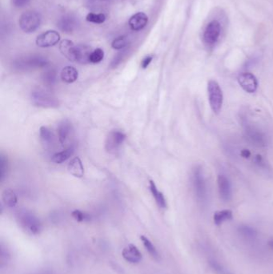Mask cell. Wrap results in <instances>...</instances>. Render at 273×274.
I'll list each match as a JSON object with an SVG mask.
<instances>
[{"mask_svg": "<svg viewBox=\"0 0 273 274\" xmlns=\"http://www.w3.org/2000/svg\"><path fill=\"white\" fill-rule=\"evenodd\" d=\"M49 59L39 55H26L18 58L12 62L14 70L20 73L43 68L49 65Z\"/></svg>", "mask_w": 273, "mask_h": 274, "instance_id": "6da1fadb", "label": "cell"}, {"mask_svg": "<svg viewBox=\"0 0 273 274\" xmlns=\"http://www.w3.org/2000/svg\"><path fill=\"white\" fill-rule=\"evenodd\" d=\"M18 224L27 233L32 235L40 234L42 231V223L31 211L20 209L16 215Z\"/></svg>", "mask_w": 273, "mask_h": 274, "instance_id": "7a4b0ae2", "label": "cell"}, {"mask_svg": "<svg viewBox=\"0 0 273 274\" xmlns=\"http://www.w3.org/2000/svg\"><path fill=\"white\" fill-rule=\"evenodd\" d=\"M31 100L34 105L40 108H57L60 104L57 97L41 88H35L31 91Z\"/></svg>", "mask_w": 273, "mask_h": 274, "instance_id": "3957f363", "label": "cell"}, {"mask_svg": "<svg viewBox=\"0 0 273 274\" xmlns=\"http://www.w3.org/2000/svg\"><path fill=\"white\" fill-rule=\"evenodd\" d=\"M193 184L197 199L201 204H204L208 199V188L200 166L196 167L193 170Z\"/></svg>", "mask_w": 273, "mask_h": 274, "instance_id": "277c9868", "label": "cell"}, {"mask_svg": "<svg viewBox=\"0 0 273 274\" xmlns=\"http://www.w3.org/2000/svg\"><path fill=\"white\" fill-rule=\"evenodd\" d=\"M208 96L210 107L215 114L221 112L223 106V92L216 80H210L208 83Z\"/></svg>", "mask_w": 273, "mask_h": 274, "instance_id": "5b68a950", "label": "cell"}, {"mask_svg": "<svg viewBox=\"0 0 273 274\" xmlns=\"http://www.w3.org/2000/svg\"><path fill=\"white\" fill-rule=\"evenodd\" d=\"M41 21V15L38 11H29L20 16L19 25L23 31L32 33L40 27Z\"/></svg>", "mask_w": 273, "mask_h": 274, "instance_id": "8992f818", "label": "cell"}, {"mask_svg": "<svg viewBox=\"0 0 273 274\" xmlns=\"http://www.w3.org/2000/svg\"><path fill=\"white\" fill-rule=\"evenodd\" d=\"M126 140V135L124 132L114 130L109 132L105 141V149L109 153H115L118 151L121 145Z\"/></svg>", "mask_w": 273, "mask_h": 274, "instance_id": "52a82bcc", "label": "cell"}, {"mask_svg": "<svg viewBox=\"0 0 273 274\" xmlns=\"http://www.w3.org/2000/svg\"><path fill=\"white\" fill-rule=\"evenodd\" d=\"M245 135L249 142L256 147L262 148L266 146V136L260 128L251 125H246Z\"/></svg>", "mask_w": 273, "mask_h": 274, "instance_id": "ba28073f", "label": "cell"}, {"mask_svg": "<svg viewBox=\"0 0 273 274\" xmlns=\"http://www.w3.org/2000/svg\"><path fill=\"white\" fill-rule=\"evenodd\" d=\"M221 24L217 20H212L206 26L203 32V41L208 45H214L221 36Z\"/></svg>", "mask_w": 273, "mask_h": 274, "instance_id": "9c48e42d", "label": "cell"}, {"mask_svg": "<svg viewBox=\"0 0 273 274\" xmlns=\"http://www.w3.org/2000/svg\"><path fill=\"white\" fill-rule=\"evenodd\" d=\"M79 20L73 14H66L59 18L57 22V27L64 33H73L79 26Z\"/></svg>", "mask_w": 273, "mask_h": 274, "instance_id": "30bf717a", "label": "cell"}, {"mask_svg": "<svg viewBox=\"0 0 273 274\" xmlns=\"http://www.w3.org/2000/svg\"><path fill=\"white\" fill-rule=\"evenodd\" d=\"M60 40V35L56 31H47L38 35L35 40L36 45L40 48H50L55 46Z\"/></svg>", "mask_w": 273, "mask_h": 274, "instance_id": "8fae6325", "label": "cell"}, {"mask_svg": "<svg viewBox=\"0 0 273 274\" xmlns=\"http://www.w3.org/2000/svg\"><path fill=\"white\" fill-rule=\"evenodd\" d=\"M57 133H58V139L62 145H65L70 141L71 138L74 135V128L73 124L71 123L68 120L62 121L58 125L57 127Z\"/></svg>", "mask_w": 273, "mask_h": 274, "instance_id": "7c38bea8", "label": "cell"}, {"mask_svg": "<svg viewBox=\"0 0 273 274\" xmlns=\"http://www.w3.org/2000/svg\"><path fill=\"white\" fill-rule=\"evenodd\" d=\"M238 83L246 92L254 93L257 90L258 81L256 77L250 73H243L238 76Z\"/></svg>", "mask_w": 273, "mask_h": 274, "instance_id": "4fadbf2b", "label": "cell"}, {"mask_svg": "<svg viewBox=\"0 0 273 274\" xmlns=\"http://www.w3.org/2000/svg\"><path fill=\"white\" fill-rule=\"evenodd\" d=\"M40 139L42 147L46 151H51L55 146V138L49 127L42 126L40 128Z\"/></svg>", "mask_w": 273, "mask_h": 274, "instance_id": "5bb4252c", "label": "cell"}, {"mask_svg": "<svg viewBox=\"0 0 273 274\" xmlns=\"http://www.w3.org/2000/svg\"><path fill=\"white\" fill-rule=\"evenodd\" d=\"M92 50L91 47L86 44H78L74 49V62L80 64H90V56Z\"/></svg>", "mask_w": 273, "mask_h": 274, "instance_id": "9a60e30c", "label": "cell"}, {"mask_svg": "<svg viewBox=\"0 0 273 274\" xmlns=\"http://www.w3.org/2000/svg\"><path fill=\"white\" fill-rule=\"evenodd\" d=\"M219 194L223 201H228L232 198V186L229 180L224 175H220L218 176Z\"/></svg>", "mask_w": 273, "mask_h": 274, "instance_id": "2e32d148", "label": "cell"}, {"mask_svg": "<svg viewBox=\"0 0 273 274\" xmlns=\"http://www.w3.org/2000/svg\"><path fill=\"white\" fill-rule=\"evenodd\" d=\"M149 24V17L144 12H138L131 16L129 20L128 25L134 31H141Z\"/></svg>", "mask_w": 273, "mask_h": 274, "instance_id": "e0dca14e", "label": "cell"}, {"mask_svg": "<svg viewBox=\"0 0 273 274\" xmlns=\"http://www.w3.org/2000/svg\"><path fill=\"white\" fill-rule=\"evenodd\" d=\"M122 256L127 262L131 264H138L142 260L141 252L134 245H129L127 247L124 249Z\"/></svg>", "mask_w": 273, "mask_h": 274, "instance_id": "ac0fdd59", "label": "cell"}, {"mask_svg": "<svg viewBox=\"0 0 273 274\" xmlns=\"http://www.w3.org/2000/svg\"><path fill=\"white\" fill-rule=\"evenodd\" d=\"M68 173L74 177H83L84 175V168H83V163L81 161L80 158L78 156L73 158V160H71L70 163L68 164Z\"/></svg>", "mask_w": 273, "mask_h": 274, "instance_id": "d6986e66", "label": "cell"}, {"mask_svg": "<svg viewBox=\"0 0 273 274\" xmlns=\"http://www.w3.org/2000/svg\"><path fill=\"white\" fill-rule=\"evenodd\" d=\"M74 49L75 45L73 41L64 40L59 44V50L62 54L70 61L74 62Z\"/></svg>", "mask_w": 273, "mask_h": 274, "instance_id": "ffe728a7", "label": "cell"}, {"mask_svg": "<svg viewBox=\"0 0 273 274\" xmlns=\"http://www.w3.org/2000/svg\"><path fill=\"white\" fill-rule=\"evenodd\" d=\"M60 77L63 81L67 83H73L79 78V73L76 68L72 66H66L62 69Z\"/></svg>", "mask_w": 273, "mask_h": 274, "instance_id": "44dd1931", "label": "cell"}, {"mask_svg": "<svg viewBox=\"0 0 273 274\" xmlns=\"http://www.w3.org/2000/svg\"><path fill=\"white\" fill-rule=\"evenodd\" d=\"M112 0H86V4L93 12L103 13L102 11L109 7Z\"/></svg>", "mask_w": 273, "mask_h": 274, "instance_id": "7402d4cb", "label": "cell"}, {"mask_svg": "<svg viewBox=\"0 0 273 274\" xmlns=\"http://www.w3.org/2000/svg\"><path fill=\"white\" fill-rule=\"evenodd\" d=\"M239 235L248 241H253L258 237V231L256 228L246 224H241L237 228Z\"/></svg>", "mask_w": 273, "mask_h": 274, "instance_id": "603a6c76", "label": "cell"}, {"mask_svg": "<svg viewBox=\"0 0 273 274\" xmlns=\"http://www.w3.org/2000/svg\"><path fill=\"white\" fill-rule=\"evenodd\" d=\"M149 187H150V191H151L152 197L155 199L158 206L160 208H166L168 206L166 199L164 198V194L158 190L157 187L153 180H150Z\"/></svg>", "mask_w": 273, "mask_h": 274, "instance_id": "cb8c5ba5", "label": "cell"}, {"mask_svg": "<svg viewBox=\"0 0 273 274\" xmlns=\"http://www.w3.org/2000/svg\"><path fill=\"white\" fill-rule=\"evenodd\" d=\"M74 152V148L73 145L70 147L67 148L64 151H59L57 153L54 154L51 157V162L55 164H63L73 156Z\"/></svg>", "mask_w": 273, "mask_h": 274, "instance_id": "d4e9b609", "label": "cell"}, {"mask_svg": "<svg viewBox=\"0 0 273 274\" xmlns=\"http://www.w3.org/2000/svg\"><path fill=\"white\" fill-rule=\"evenodd\" d=\"M2 199L3 204L8 208H15L18 203L17 196L11 189H6L2 191Z\"/></svg>", "mask_w": 273, "mask_h": 274, "instance_id": "484cf974", "label": "cell"}, {"mask_svg": "<svg viewBox=\"0 0 273 274\" xmlns=\"http://www.w3.org/2000/svg\"><path fill=\"white\" fill-rule=\"evenodd\" d=\"M232 217H233V215H232V211L225 209V210L218 211L215 213L213 220H214L215 224L217 225H221L223 224V222L232 220Z\"/></svg>", "mask_w": 273, "mask_h": 274, "instance_id": "4316f807", "label": "cell"}, {"mask_svg": "<svg viewBox=\"0 0 273 274\" xmlns=\"http://www.w3.org/2000/svg\"><path fill=\"white\" fill-rule=\"evenodd\" d=\"M140 240L142 241L145 249L147 250V252H149L150 256L153 259H155V260H159L160 259V254H159L157 249L155 248V246L153 245L152 242L148 237H145V236H141Z\"/></svg>", "mask_w": 273, "mask_h": 274, "instance_id": "83f0119b", "label": "cell"}, {"mask_svg": "<svg viewBox=\"0 0 273 274\" xmlns=\"http://www.w3.org/2000/svg\"><path fill=\"white\" fill-rule=\"evenodd\" d=\"M42 80L48 87H53L57 82V73L55 69H48L42 75Z\"/></svg>", "mask_w": 273, "mask_h": 274, "instance_id": "f1b7e54d", "label": "cell"}, {"mask_svg": "<svg viewBox=\"0 0 273 274\" xmlns=\"http://www.w3.org/2000/svg\"><path fill=\"white\" fill-rule=\"evenodd\" d=\"M208 266L212 272L216 274H234L227 268L215 260H210Z\"/></svg>", "mask_w": 273, "mask_h": 274, "instance_id": "f546056e", "label": "cell"}, {"mask_svg": "<svg viewBox=\"0 0 273 274\" xmlns=\"http://www.w3.org/2000/svg\"><path fill=\"white\" fill-rule=\"evenodd\" d=\"M88 22L96 24V25H101L103 24L106 20V16L104 13H97V12H90L86 17Z\"/></svg>", "mask_w": 273, "mask_h": 274, "instance_id": "4dcf8cb0", "label": "cell"}, {"mask_svg": "<svg viewBox=\"0 0 273 274\" xmlns=\"http://www.w3.org/2000/svg\"><path fill=\"white\" fill-rule=\"evenodd\" d=\"M0 180L1 182H3L7 176V172H8V160L5 155L1 154L0 157Z\"/></svg>", "mask_w": 273, "mask_h": 274, "instance_id": "1f68e13d", "label": "cell"}, {"mask_svg": "<svg viewBox=\"0 0 273 274\" xmlns=\"http://www.w3.org/2000/svg\"><path fill=\"white\" fill-rule=\"evenodd\" d=\"M128 45L127 39L124 35H121L116 38L112 44V49L115 50H124Z\"/></svg>", "mask_w": 273, "mask_h": 274, "instance_id": "d6a6232c", "label": "cell"}, {"mask_svg": "<svg viewBox=\"0 0 273 274\" xmlns=\"http://www.w3.org/2000/svg\"><path fill=\"white\" fill-rule=\"evenodd\" d=\"M103 58H104V51L103 49H95L90 56V64H99L103 60Z\"/></svg>", "mask_w": 273, "mask_h": 274, "instance_id": "836d02e7", "label": "cell"}, {"mask_svg": "<svg viewBox=\"0 0 273 274\" xmlns=\"http://www.w3.org/2000/svg\"><path fill=\"white\" fill-rule=\"evenodd\" d=\"M72 216L75 221L78 222H89L91 220V216L88 213H83L80 210H74L72 213Z\"/></svg>", "mask_w": 273, "mask_h": 274, "instance_id": "e575fe53", "label": "cell"}, {"mask_svg": "<svg viewBox=\"0 0 273 274\" xmlns=\"http://www.w3.org/2000/svg\"><path fill=\"white\" fill-rule=\"evenodd\" d=\"M127 50H124L121 51V52L118 53L117 55L115 56L113 60L112 61V64H111V67L112 68H116V67L118 66L119 64H121V62H123V60L125 59L126 57V55H127Z\"/></svg>", "mask_w": 273, "mask_h": 274, "instance_id": "d590c367", "label": "cell"}, {"mask_svg": "<svg viewBox=\"0 0 273 274\" xmlns=\"http://www.w3.org/2000/svg\"><path fill=\"white\" fill-rule=\"evenodd\" d=\"M31 0H11V3L16 8H23L30 3Z\"/></svg>", "mask_w": 273, "mask_h": 274, "instance_id": "8d00e7d4", "label": "cell"}, {"mask_svg": "<svg viewBox=\"0 0 273 274\" xmlns=\"http://www.w3.org/2000/svg\"><path fill=\"white\" fill-rule=\"evenodd\" d=\"M153 56L152 55H148L146 57L144 58L141 61V68L143 69H146L150 65L151 61H152Z\"/></svg>", "mask_w": 273, "mask_h": 274, "instance_id": "74e56055", "label": "cell"}, {"mask_svg": "<svg viewBox=\"0 0 273 274\" xmlns=\"http://www.w3.org/2000/svg\"><path fill=\"white\" fill-rule=\"evenodd\" d=\"M268 246H269V248L273 251V237L270 238V239L268 241Z\"/></svg>", "mask_w": 273, "mask_h": 274, "instance_id": "f35d334b", "label": "cell"}, {"mask_svg": "<svg viewBox=\"0 0 273 274\" xmlns=\"http://www.w3.org/2000/svg\"><path fill=\"white\" fill-rule=\"evenodd\" d=\"M241 155H242V156H244V157H248V156L251 155V153H250V151H249L248 150H244V151H242V152H241Z\"/></svg>", "mask_w": 273, "mask_h": 274, "instance_id": "ab89813d", "label": "cell"}, {"mask_svg": "<svg viewBox=\"0 0 273 274\" xmlns=\"http://www.w3.org/2000/svg\"><path fill=\"white\" fill-rule=\"evenodd\" d=\"M52 274V273L50 272V271H44V272L38 273V274Z\"/></svg>", "mask_w": 273, "mask_h": 274, "instance_id": "60d3db41", "label": "cell"}]
</instances>
